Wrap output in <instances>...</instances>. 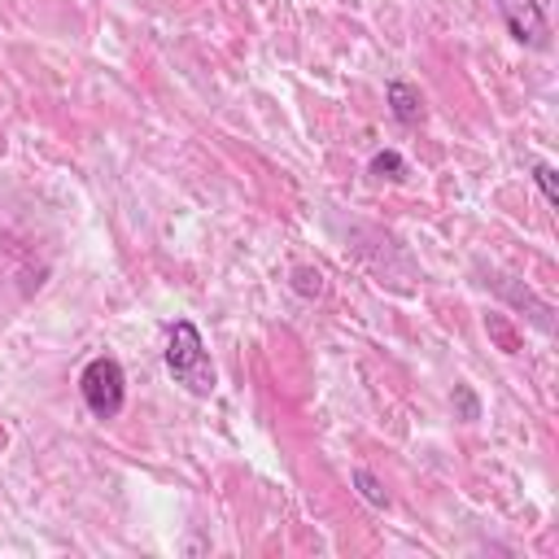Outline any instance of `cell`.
Here are the masks:
<instances>
[{
    "label": "cell",
    "mask_w": 559,
    "mask_h": 559,
    "mask_svg": "<svg viewBox=\"0 0 559 559\" xmlns=\"http://www.w3.org/2000/svg\"><path fill=\"white\" fill-rule=\"evenodd\" d=\"M166 367H170V376H175L188 393H197V397H210L214 384H218L214 362H210V354H205V341H201L197 323H188V319H179V323L170 328V341H166Z\"/></svg>",
    "instance_id": "1"
},
{
    "label": "cell",
    "mask_w": 559,
    "mask_h": 559,
    "mask_svg": "<svg viewBox=\"0 0 559 559\" xmlns=\"http://www.w3.org/2000/svg\"><path fill=\"white\" fill-rule=\"evenodd\" d=\"M79 393L96 419H114L127 402V376H122L118 358H92L79 376Z\"/></svg>",
    "instance_id": "2"
},
{
    "label": "cell",
    "mask_w": 559,
    "mask_h": 559,
    "mask_svg": "<svg viewBox=\"0 0 559 559\" xmlns=\"http://www.w3.org/2000/svg\"><path fill=\"white\" fill-rule=\"evenodd\" d=\"M498 13L511 31L515 44L524 48H550V17H546V0H498Z\"/></svg>",
    "instance_id": "3"
},
{
    "label": "cell",
    "mask_w": 559,
    "mask_h": 559,
    "mask_svg": "<svg viewBox=\"0 0 559 559\" xmlns=\"http://www.w3.org/2000/svg\"><path fill=\"white\" fill-rule=\"evenodd\" d=\"M384 96H389V109H393V118H397L402 127H419V122H424V96H419L411 83L393 79V83L384 87Z\"/></svg>",
    "instance_id": "4"
},
{
    "label": "cell",
    "mask_w": 559,
    "mask_h": 559,
    "mask_svg": "<svg viewBox=\"0 0 559 559\" xmlns=\"http://www.w3.org/2000/svg\"><path fill=\"white\" fill-rule=\"evenodd\" d=\"M349 480H354V489H358V493H362L371 507H389V493L380 489V480H376L367 467H354V476H349Z\"/></svg>",
    "instance_id": "5"
},
{
    "label": "cell",
    "mask_w": 559,
    "mask_h": 559,
    "mask_svg": "<svg viewBox=\"0 0 559 559\" xmlns=\"http://www.w3.org/2000/svg\"><path fill=\"white\" fill-rule=\"evenodd\" d=\"M371 175H376V179H402V175H406L402 153H393V148L376 153V157H371Z\"/></svg>",
    "instance_id": "6"
},
{
    "label": "cell",
    "mask_w": 559,
    "mask_h": 559,
    "mask_svg": "<svg viewBox=\"0 0 559 559\" xmlns=\"http://www.w3.org/2000/svg\"><path fill=\"white\" fill-rule=\"evenodd\" d=\"M293 288H297L301 297H319V293H323V275H319L314 266H297V271H293Z\"/></svg>",
    "instance_id": "7"
},
{
    "label": "cell",
    "mask_w": 559,
    "mask_h": 559,
    "mask_svg": "<svg viewBox=\"0 0 559 559\" xmlns=\"http://www.w3.org/2000/svg\"><path fill=\"white\" fill-rule=\"evenodd\" d=\"M533 179H537L542 197H546L550 205H559V183H555V166H550V162H537V166H533Z\"/></svg>",
    "instance_id": "8"
},
{
    "label": "cell",
    "mask_w": 559,
    "mask_h": 559,
    "mask_svg": "<svg viewBox=\"0 0 559 559\" xmlns=\"http://www.w3.org/2000/svg\"><path fill=\"white\" fill-rule=\"evenodd\" d=\"M454 411H459V419H467V424L480 419V402H476V393H472L467 384L454 389Z\"/></svg>",
    "instance_id": "9"
},
{
    "label": "cell",
    "mask_w": 559,
    "mask_h": 559,
    "mask_svg": "<svg viewBox=\"0 0 559 559\" xmlns=\"http://www.w3.org/2000/svg\"><path fill=\"white\" fill-rule=\"evenodd\" d=\"M0 441H4V432H0Z\"/></svg>",
    "instance_id": "10"
}]
</instances>
